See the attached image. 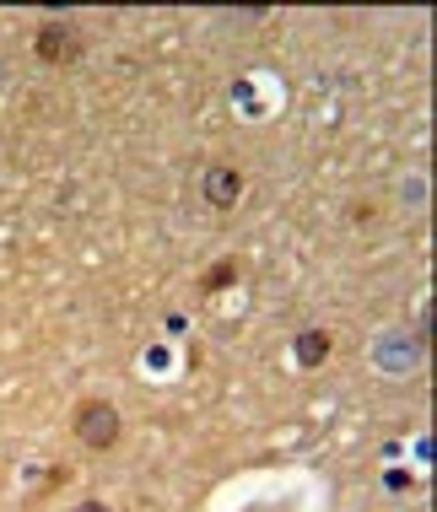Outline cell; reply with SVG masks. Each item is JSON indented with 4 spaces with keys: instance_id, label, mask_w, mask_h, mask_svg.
<instances>
[{
    "instance_id": "6da1fadb",
    "label": "cell",
    "mask_w": 437,
    "mask_h": 512,
    "mask_svg": "<svg viewBox=\"0 0 437 512\" xmlns=\"http://www.w3.org/2000/svg\"><path fill=\"white\" fill-rule=\"evenodd\" d=\"M71 432L87 453H108L119 442V432H125V421H119V410L108 399H81L71 415Z\"/></svg>"
},
{
    "instance_id": "277c9868",
    "label": "cell",
    "mask_w": 437,
    "mask_h": 512,
    "mask_svg": "<svg viewBox=\"0 0 437 512\" xmlns=\"http://www.w3.org/2000/svg\"><path fill=\"white\" fill-rule=\"evenodd\" d=\"M335 351V335L330 329H308L303 340H297V367H324V356Z\"/></svg>"
},
{
    "instance_id": "8992f818",
    "label": "cell",
    "mask_w": 437,
    "mask_h": 512,
    "mask_svg": "<svg viewBox=\"0 0 437 512\" xmlns=\"http://www.w3.org/2000/svg\"><path fill=\"white\" fill-rule=\"evenodd\" d=\"M76 512H108V502H81Z\"/></svg>"
},
{
    "instance_id": "5b68a950",
    "label": "cell",
    "mask_w": 437,
    "mask_h": 512,
    "mask_svg": "<svg viewBox=\"0 0 437 512\" xmlns=\"http://www.w3.org/2000/svg\"><path fill=\"white\" fill-rule=\"evenodd\" d=\"M232 281H238V265H232V259H222V265H211L206 275H200V297H216V292H227Z\"/></svg>"
},
{
    "instance_id": "7a4b0ae2",
    "label": "cell",
    "mask_w": 437,
    "mask_h": 512,
    "mask_svg": "<svg viewBox=\"0 0 437 512\" xmlns=\"http://www.w3.org/2000/svg\"><path fill=\"white\" fill-rule=\"evenodd\" d=\"M33 54L44 65H76L81 54H87V38H81L71 22H44L33 33Z\"/></svg>"
},
{
    "instance_id": "3957f363",
    "label": "cell",
    "mask_w": 437,
    "mask_h": 512,
    "mask_svg": "<svg viewBox=\"0 0 437 512\" xmlns=\"http://www.w3.org/2000/svg\"><path fill=\"white\" fill-rule=\"evenodd\" d=\"M200 195H206L211 211H232L243 195V178L238 168H227V162H216V168H206V178H200Z\"/></svg>"
}]
</instances>
